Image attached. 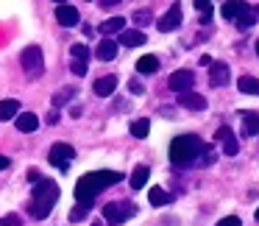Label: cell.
Returning <instances> with one entry per match:
<instances>
[{"label":"cell","instance_id":"cell-21","mask_svg":"<svg viewBox=\"0 0 259 226\" xmlns=\"http://www.w3.org/2000/svg\"><path fill=\"white\" fill-rule=\"evenodd\" d=\"M159 70V59L156 56H140V62H137V73L142 76H151Z\"/></svg>","mask_w":259,"mask_h":226},{"label":"cell","instance_id":"cell-28","mask_svg":"<svg viewBox=\"0 0 259 226\" xmlns=\"http://www.w3.org/2000/svg\"><path fill=\"white\" fill-rule=\"evenodd\" d=\"M253 9L251 6H245V12H242L240 14V17H237V25H240V28H251V25H253V20H256V17H253Z\"/></svg>","mask_w":259,"mask_h":226},{"label":"cell","instance_id":"cell-22","mask_svg":"<svg viewBox=\"0 0 259 226\" xmlns=\"http://www.w3.org/2000/svg\"><path fill=\"white\" fill-rule=\"evenodd\" d=\"M148 201H151L153 207H164V204L173 201V196H170L167 190H162V187H153V190L148 193Z\"/></svg>","mask_w":259,"mask_h":226},{"label":"cell","instance_id":"cell-29","mask_svg":"<svg viewBox=\"0 0 259 226\" xmlns=\"http://www.w3.org/2000/svg\"><path fill=\"white\" fill-rule=\"evenodd\" d=\"M134 20H137V25H148L153 20V14H151V9H140V12L134 14Z\"/></svg>","mask_w":259,"mask_h":226},{"label":"cell","instance_id":"cell-20","mask_svg":"<svg viewBox=\"0 0 259 226\" xmlns=\"http://www.w3.org/2000/svg\"><path fill=\"white\" fill-rule=\"evenodd\" d=\"M237 90L245 92V95H259V79H253V76H242V79L237 81Z\"/></svg>","mask_w":259,"mask_h":226},{"label":"cell","instance_id":"cell-36","mask_svg":"<svg viewBox=\"0 0 259 226\" xmlns=\"http://www.w3.org/2000/svg\"><path fill=\"white\" fill-rule=\"evenodd\" d=\"M6 168H12V159H9V157H0V170H6Z\"/></svg>","mask_w":259,"mask_h":226},{"label":"cell","instance_id":"cell-11","mask_svg":"<svg viewBox=\"0 0 259 226\" xmlns=\"http://www.w3.org/2000/svg\"><path fill=\"white\" fill-rule=\"evenodd\" d=\"M209 81H212V87L229 84V64L226 62H212L209 64Z\"/></svg>","mask_w":259,"mask_h":226},{"label":"cell","instance_id":"cell-7","mask_svg":"<svg viewBox=\"0 0 259 226\" xmlns=\"http://www.w3.org/2000/svg\"><path fill=\"white\" fill-rule=\"evenodd\" d=\"M192 84H195V76H192V70H176V73L167 79V87H170L173 92H179V95L190 92Z\"/></svg>","mask_w":259,"mask_h":226},{"label":"cell","instance_id":"cell-32","mask_svg":"<svg viewBox=\"0 0 259 226\" xmlns=\"http://www.w3.org/2000/svg\"><path fill=\"white\" fill-rule=\"evenodd\" d=\"M73 87H70V90H64V92H59V95L56 98H53V106H64V103H67V101H64V98H70V95H73Z\"/></svg>","mask_w":259,"mask_h":226},{"label":"cell","instance_id":"cell-26","mask_svg":"<svg viewBox=\"0 0 259 226\" xmlns=\"http://www.w3.org/2000/svg\"><path fill=\"white\" fill-rule=\"evenodd\" d=\"M70 53H73L75 62H87V64H90V56H92V53H90V48H87L84 42H75V45L70 48Z\"/></svg>","mask_w":259,"mask_h":226},{"label":"cell","instance_id":"cell-24","mask_svg":"<svg viewBox=\"0 0 259 226\" xmlns=\"http://www.w3.org/2000/svg\"><path fill=\"white\" fill-rule=\"evenodd\" d=\"M148 131H151V120H148V118H140V120L131 123V137H137V140L148 137Z\"/></svg>","mask_w":259,"mask_h":226},{"label":"cell","instance_id":"cell-5","mask_svg":"<svg viewBox=\"0 0 259 226\" xmlns=\"http://www.w3.org/2000/svg\"><path fill=\"white\" fill-rule=\"evenodd\" d=\"M20 64L28 76H39L45 70V59H42V48L36 45H28L23 53H20Z\"/></svg>","mask_w":259,"mask_h":226},{"label":"cell","instance_id":"cell-25","mask_svg":"<svg viewBox=\"0 0 259 226\" xmlns=\"http://www.w3.org/2000/svg\"><path fill=\"white\" fill-rule=\"evenodd\" d=\"M220 12H223L226 20H237L242 12H245V3H223V9H220Z\"/></svg>","mask_w":259,"mask_h":226},{"label":"cell","instance_id":"cell-16","mask_svg":"<svg viewBox=\"0 0 259 226\" xmlns=\"http://www.w3.org/2000/svg\"><path fill=\"white\" fill-rule=\"evenodd\" d=\"M17 129H20V131H25V134H31V131L39 129V118H36L34 112H23V115H17Z\"/></svg>","mask_w":259,"mask_h":226},{"label":"cell","instance_id":"cell-3","mask_svg":"<svg viewBox=\"0 0 259 226\" xmlns=\"http://www.w3.org/2000/svg\"><path fill=\"white\" fill-rule=\"evenodd\" d=\"M203 148H206V145L201 142V137L181 134V137H176V140L170 142V162H173V165H190L192 159L203 151Z\"/></svg>","mask_w":259,"mask_h":226},{"label":"cell","instance_id":"cell-8","mask_svg":"<svg viewBox=\"0 0 259 226\" xmlns=\"http://www.w3.org/2000/svg\"><path fill=\"white\" fill-rule=\"evenodd\" d=\"M214 140L223 142V154H226V157H237V151H240V142H237L234 131H231L229 126H220V129L214 131Z\"/></svg>","mask_w":259,"mask_h":226},{"label":"cell","instance_id":"cell-18","mask_svg":"<svg viewBox=\"0 0 259 226\" xmlns=\"http://www.w3.org/2000/svg\"><path fill=\"white\" fill-rule=\"evenodd\" d=\"M98 31H101L106 40H109V34H123V31H125V20L123 17H112V20H106V23H101V28H98Z\"/></svg>","mask_w":259,"mask_h":226},{"label":"cell","instance_id":"cell-12","mask_svg":"<svg viewBox=\"0 0 259 226\" xmlns=\"http://www.w3.org/2000/svg\"><path fill=\"white\" fill-rule=\"evenodd\" d=\"M179 106L190 109V112H203L206 109V98L198 95V92H184V95H179Z\"/></svg>","mask_w":259,"mask_h":226},{"label":"cell","instance_id":"cell-27","mask_svg":"<svg viewBox=\"0 0 259 226\" xmlns=\"http://www.w3.org/2000/svg\"><path fill=\"white\" fill-rule=\"evenodd\" d=\"M92 204H78V207H73V212H70V220L73 223H81V220L87 218V212H90Z\"/></svg>","mask_w":259,"mask_h":226},{"label":"cell","instance_id":"cell-13","mask_svg":"<svg viewBox=\"0 0 259 226\" xmlns=\"http://www.w3.org/2000/svg\"><path fill=\"white\" fill-rule=\"evenodd\" d=\"M114 90H117V76H101V79H95V95L109 98Z\"/></svg>","mask_w":259,"mask_h":226},{"label":"cell","instance_id":"cell-38","mask_svg":"<svg viewBox=\"0 0 259 226\" xmlns=\"http://www.w3.org/2000/svg\"><path fill=\"white\" fill-rule=\"evenodd\" d=\"M256 223H259V209H256Z\"/></svg>","mask_w":259,"mask_h":226},{"label":"cell","instance_id":"cell-23","mask_svg":"<svg viewBox=\"0 0 259 226\" xmlns=\"http://www.w3.org/2000/svg\"><path fill=\"white\" fill-rule=\"evenodd\" d=\"M242 129H245L248 137L259 134V115H253V112H245V115H242Z\"/></svg>","mask_w":259,"mask_h":226},{"label":"cell","instance_id":"cell-9","mask_svg":"<svg viewBox=\"0 0 259 226\" xmlns=\"http://www.w3.org/2000/svg\"><path fill=\"white\" fill-rule=\"evenodd\" d=\"M159 31H162V34H167V31H176L181 25V6L179 3H176V6H170V12L164 14L162 20H159Z\"/></svg>","mask_w":259,"mask_h":226},{"label":"cell","instance_id":"cell-34","mask_svg":"<svg viewBox=\"0 0 259 226\" xmlns=\"http://www.w3.org/2000/svg\"><path fill=\"white\" fill-rule=\"evenodd\" d=\"M218 226H242V220L237 218V215H229V218H223Z\"/></svg>","mask_w":259,"mask_h":226},{"label":"cell","instance_id":"cell-37","mask_svg":"<svg viewBox=\"0 0 259 226\" xmlns=\"http://www.w3.org/2000/svg\"><path fill=\"white\" fill-rule=\"evenodd\" d=\"M256 56H259V40H256Z\"/></svg>","mask_w":259,"mask_h":226},{"label":"cell","instance_id":"cell-10","mask_svg":"<svg viewBox=\"0 0 259 226\" xmlns=\"http://www.w3.org/2000/svg\"><path fill=\"white\" fill-rule=\"evenodd\" d=\"M56 20H59V25H64V28H73V25H78V9L70 6V3L56 6Z\"/></svg>","mask_w":259,"mask_h":226},{"label":"cell","instance_id":"cell-14","mask_svg":"<svg viewBox=\"0 0 259 226\" xmlns=\"http://www.w3.org/2000/svg\"><path fill=\"white\" fill-rule=\"evenodd\" d=\"M95 56L101 59V62H112V59H117V42L114 40H101V45L95 48Z\"/></svg>","mask_w":259,"mask_h":226},{"label":"cell","instance_id":"cell-4","mask_svg":"<svg viewBox=\"0 0 259 226\" xmlns=\"http://www.w3.org/2000/svg\"><path fill=\"white\" fill-rule=\"evenodd\" d=\"M134 215H137V207L131 201H114V204H106V207H103V218H106L109 226H120L128 218H134Z\"/></svg>","mask_w":259,"mask_h":226},{"label":"cell","instance_id":"cell-35","mask_svg":"<svg viewBox=\"0 0 259 226\" xmlns=\"http://www.w3.org/2000/svg\"><path fill=\"white\" fill-rule=\"evenodd\" d=\"M128 90L134 92V95H142V84H140V81H131V84H128Z\"/></svg>","mask_w":259,"mask_h":226},{"label":"cell","instance_id":"cell-2","mask_svg":"<svg viewBox=\"0 0 259 226\" xmlns=\"http://www.w3.org/2000/svg\"><path fill=\"white\" fill-rule=\"evenodd\" d=\"M56 201H59V184H56V181H53V179L36 181V187H34V204H31V215H34L36 220L48 218Z\"/></svg>","mask_w":259,"mask_h":226},{"label":"cell","instance_id":"cell-31","mask_svg":"<svg viewBox=\"0 0 259 226\" xmlns=\"http://www.w3.org/2000/svg\"><path fill=\"white\" fill-rule=\"evenodd\" d=\"M70 70H73L75 76H87V70H90V64H87V62H75V59H73V64H70Z\"/></svg>","mask_w":259,"mask_h":226},{"label":"cell","instance_id":"cell-15","mask_svg":"<svg viewBox=\"0 0 259 226\" xmlns=\"http://www.w3.org/2000/svg\"><path fill=\"white\" fill-rule=\"evenodd\" d=\"M145 40H148V36L142 34L140 28L123 31V34H120V45H125V48H140V45H145Z\"/></svg>","mask_w":259,"mask_h":226},{"label":"cell","instance_id":"cell-1","mask_svg":"<svg viewBox=\"0 0 259 226\" xmlns=\"http://www.w3.org/2000/svg\"><path fill=\"white\" fill-rule=\"evenodd\" d=\"M120 179H123V173H117V170H92L75 181V198H78V204H92L98 193L106 190L109 184H117Z\"/></svg>","mask_w":259,"mask_h":226},{"label":"cell","instance_id":"cell-6","mask_svg":"<svg viewBox=\"0 0 259 226\" xmlns=\"http://www.w3.org/2000/svg\"><path fill=\"white\" fill-rule=\"evenodd\" d=\"M48 159H51L53 168H59V170L67 173V165L75 159V148L67 145V142H56V145L51 148V154H48Z\"/></svg>","mask_w":259,"mask_h":226},{"label":"cell","instance_id":"cell-17","mask_svg":"<svg viewBox=\"0 0 259 226\" xmlns=\"http://www.w3.org/2000/svg\"><path fill=\"white\" fill-rule=\"evenodd\" d=\"M148 176H151V168L148 165H137L134 173H131V190H142L148 184Z\"/></svg>","mask_w":259,"mask_h":226},{"label":"cell","instance_id":"cell-30","mask_svg":"<svg viewBox=\"0 0 259 226\" xmlns=\"http://www.w3.org/2000/svg\"><path fill=\"white\" fill-rule=\"evenodd\" d=\"M195 9H198V12H203V20L212 17V3H206V0H195Z\"/></svg>","mask_w":259,"mask_h":226},{"label":"cell","instance_id":"cell-19","mask_svg":"<svg viewBox=\"0 0 259 226\" xmlns=\"http://www.w3.org/2000/svg\"><path fill=\"white\" fill-rule=\"evenodd\" d=\"M20 112V101H14V98H6V101H0V120H12L17 118Z\"/></svg>","mask_w":259,"mask_h":226},{"label":"cell","instance_id":"cell-33","mask_svg":"<svg viewBox=\"0 0 259 226\" xmlns=\"http://www.w3.org/2000/svg\"><path fill=\"white\" fill-rule=\"evenodd\" d=\"M0 226H20V215H3V218H0Z\"/></svg>","mask_w":259,"mask_h":226}]
</instances>
